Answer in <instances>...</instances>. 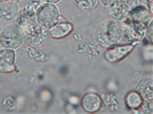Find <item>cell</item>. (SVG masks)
<instances>
[{
	"label": "cell",
	"instance_id": "6da1fadb",
	"mask_svg": "<svg viewBox=\"0 0 153 114\" xmlns=\"http://www.w3.org/2000/svg\"><path fill=\"white\" fill-rule=\"evenodd\" d=\"M98 46L104 49L118 45L123 39L122 25L113 19H106L99 23L94 32Z\"/></svg>",
	"mask_w": 153,
	"mask_h": 114
},
{
	"label": "cell",
	"instance_id": "7a4b0ae2",
	"mask_svg": "<svg viewBox=\"0 0 153 114\" xmlns=\"http://www.w3.org/2000/svg\"><path fill=\"white\" fill-rule=\"evenodd\" d=\"M25 42L24 31L17 23L6 25L0 32V47L2 48L16 50Z\"/></svg>",
	"mask_w": 153,
	"mask_h": 114
},
{
	"label": "cell",
	"instance_id": "3957f363",
	"mask_svg": "<svg viewBox=\"0 0 153 114\" xmlns=\"http://www.w3.org/2000/svg\"><path fill=\"white\" fill-rule=\"evenodd\" d=\"M60 13L55 4L43 3L36 10V23L47 30L59 22Z\"/></svg>",
	"mask_w": 153,
	"mask_h": 114
},
{
	"label": "cell",
	"instance_id": "277c9868",
	"mask_svg": "<svg viewBox=\"0 0 153 114\" xmlns=\"http://www.w3.org/2000/svg\"><path fill=\"white\" fill-rule=\"evenodd\" d=\"M138 5V0H114L105 8L106 13L112 19L122 23L126 21L130 13Z\"/></svg>",
	"mask_w": 153,
	"mask_h": 114
},
{
	"label": "cell",
	"instance_id": "5b68a950",
	"mask_svg": "<svg viewBox=\"0 0 153 114\" xmlns=\"http://www.w3.org/2000/svg\"><path fill=\"white\" fill-rule=\"evenodd\" d=\"M25 41L34 47H40L45 44L49 37V31L37 23L23 28Z\"/></svg>",
	"mask_w": 153,
	"mask_h": 114
},
{
	"label": "cell",
	"instance_id": "8992f818",
	"mask_svg": "<svg viewBox=\"0 0 153 114\" xmlns=\"http://www.w3.org/2000/svg\"><path fill=\"white\" fill-rule=\"evenodd\" d=\"M139 42L130 43L125 44H118L107 48L104 52V58L109 63H117L122 61L129 55Z\"/></svg>",
	"mask_w": 153,
	"mask_h": 114
},
{
	"label": "cell",
	"instance_id": "52a82bcc",
	"mask_svg": "<svg viewBox=\"0 0 153 114\" xmlns=\"http://www.w3.org/2000/svg\"><path fill=\"white\" fill-rule=\"evenodd\" d=\"M39 5V2L32 1L20 9L16 18L18 25L24 28L36 23V13Z\"/></svg>",
	"mask_w": 153,
	"mask_h": 114
},
{
	"label": "cell",
	"instance_id": "ba28073f",
	"mask_svg": "<svg viewBox=\"0 0 153 114\" xmlns=\"http://www.w3.org/2000/svg\"><path fill=\"white\" fill-rule=\"evenodd\" d=\"M16 53L14 50L2 48L0 50V73L9 74L15 69Z\"/></svg>",
	"mask_w": 153,
	"mask_h": 114
},
{
	"label": "cell",
	"instance_id": "9c48e42d",
	"mask_svg": "<svg viewBox=\"0 0 153 114\" xmlns=\"http://www.w3.org/2000/svg\"><path fill=\"white\" fill-rule=\"evenodd\" d=\"M102 99L98 93H87L82 97L81 103L83 109L87 113H96L102 108Z\"/></svg>",
	"mask_w": 153,
	"mask_h": 114
},
{
	"label": "cell",
	"instance_id": "30bf717a",
	"mask_svg": "<svg viewBox=\"0 0 153 114\" xmlns=\"http://www.w3.org/2000/svg\"><path fill=\"white\" fill-rule=\"evenodd\" d=\"M19 10L18 3L7 2L0 4V20L10 22L16 18Z\"/></svg>",
	"mask_w": 153,
	"mask_h": 114
},
{
	"label": "cell",
	"instance_id": "8fae6325",
	"mask_svg": "<svg viewBox=\"0 0 153 114\" xmlns=\"http://www.w3.org/2000/svg\"><path fill=\"white\" fill-rule=\"evenodd\" d=\"M72 30H73V25L72 23L69 22H59L48 30V31H49V37L52 39H58L65 38L71 33Z\"/></svg>",
	"mask_w": 153,
	"mask_h": 114
},
{
	"label": "cell",
	"instance_id": "7c38bea8",
	"mask_svg": "<svg viewBox=\"0 0 153 114\" xmlns=\"http://www.w3.org/2000/svg\"><path fill=\"white\" fill-rule=\"evenodd\" d=\"M137 92L142 96L144 101H152V79H146L142 80L138 84Z\"/></svg>",
	"mask_w": 153,
	"mask_h": 114
},
{
	"label": "cell",
	"instance_id": "4fadbf2b",
	"mask_svg": "<svg viewBox=\"0 0 153 114\" xmlns=\"http://www.w3.org/2000/svg\"><path fill=\"white\" fill-rule=\"evenodd\" d=\"M125 101L128 108L131 110H138L143 106L144 100L138 92L132 90L127 93Z\"/></svg>",
	"mask_w": 153,
	"mask_h": 114
},
{
	"label": "cell",
	"instance_id": "5bb4252c",
	"mask_svg": "<svg viewBox=\"0 0 153 114\" xmlns=\"http://www.w3.org/2000/svg\"><path fill=\"white\" fill-rule=\"evenodd\" d=\"M122 38L128 42H139L143 38L142 36L138 33L133 27L127 24L122 25Z\"/></svg>",
	"mask_w": 153,
	"mask_h": 114
},
{
	"label": "cell",
	"instance_id": "9a60e30c",
	"mask_svg": "<svg viewBox=\"0 0 153 114\" xmlns=\"http://www.w3.org/2000/svg\"><path fill=\"white\" fill-rule=\"evenodd\" d=\"M75 1L80 9L85 12L96 9L100 4V0H75Z\"/></svg>",
	"mask_w": 153,
	"mask_h": 114
},
{
	"label": "cell",
	"instance_id": "2e32d148",
	"mask_svg": "<svg viewBox=\"0 0 153 114\" xmlns=\"http://www.w3.org/2000/svg\"><path fill=\"white\" fill-rule=\"evenodd\" d=\"M153 21L152 19L150 21V23L148 24V25L146 28V35L147 36V38H148L149 41L152 43L153 41Z\"/></svg>",
	"mask_w": 153,
	"mask_h": 114
},
{
	"label": "cell",
	"instance_id": "e0dca14e",
	"mask_svg": "<svg viewBox=\"0 0 153 114\" xmlns=\"http://www.w3.org/2000/svg\"><path fill=\"white\" fill-rule=\"evenodd\" d=\"M114 0H100V3L105 7L107 8L108 6H110L111 4L113 3Z\"/></svg>",
	"mask_w": 153,
	"mask_h": 114
},
{
	"label": "cell",
	"instance_id": "ac0fdd59",
	"mask_svg": "<svg viewBox=\"0 0 153 114\" xmlns=\"http://www.w3.org/2000/svg\"><path fill=\"white\" fill-rule=\"evenodd\" d=\"M42 1L44 3H51V4H57L59 2H60L62 0H42Z\"/></svg>",
	"mask_w": 153,
	"mask_h": 114
},
{
	"label": "cell",
	"instance_id": "d6986e66",
	"mask_svg": "<svg viewBox=\"0 0 153 114\" xmlns=\"http://www.w3.org/2000/svg\"><path fill=\"white\" fill-rule=\"evenodd\" d=\"M21 0H0V4H2L4 3H7V2H15L19 3Z\"/></svg>",
	"mask_w": 153,
	"mask_h": 114
}]
</instances>
